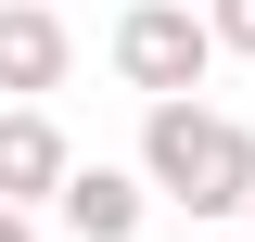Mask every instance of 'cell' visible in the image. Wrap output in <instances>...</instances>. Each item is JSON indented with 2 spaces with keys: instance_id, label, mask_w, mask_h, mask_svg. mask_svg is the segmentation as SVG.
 Returning a JSON list of instances; mask_svg holds the SVG:
<instances>
[{
  "instance_id": "6da1fadb",
  "label": "cell",
  "mask_w": 255,
  "mask_h": 242,
  "mask_svg": "<svg viewBox=\"0 0 255 242\" xmlns=\"http://www.w3.org/2000/svg\"><path fill=\"white\" fill-rule=\"evenodd\" d=\"M153 179L179 191V204H243V191H255V153H243V127H230V115L166 102V115H153Z\"/></svg>"
},
{
  "instance_id": "52a82bcc",
  "label": "cell",
  "mask_w": 255,
  "mask_h": 242,
  "mask_svg": "<svg viewBox=\"0 0 255 242\" xmlns=\"http://www.w3.org/2000/svg\"><path fill=\"white\" fill-rule=\"evenodd\" d=\"M0 242H26V230H13V217H0Z\"/></svg>"
},
{
  "instance_id": "5b68a950",
  "label": "cell",
  "mask_w": 255,
  "mask_h": 242,
  "mask_svg": "<svg viewBox=\"0 0 255 242\" xmlns=\"http://www.w3.org/2000/svg\"><path fill=\"white\" fill-rule=\"evenodd\" d=\"M38 179H64V153H51L38 115H13V127H0V191H38Z\"/></svg>"
},
{
  "instance_id": "277c9868",
  "label": "cell",
  "mask_w": 255,
  "mask_h": 242,
  "mask_svg": "<svg viewBox=\"0 0 255 242\" xmlns=\"http://www.w3.org/2000/svg\"><path fill=\"white\" fill-rule=\"evenodd\" d=\"M64 217H77L90 242H115L128 217H140V191H128V179H102V166H90V179H64Z\"/></svg>"
},
{
  "instance_id": "3957f363",
  "label": "cell",
  "mask_w": 255,
  "mask_h": 242,
  "mask_svg": "<svg viewBox=\"0 0 255 242\" xmlns=\"http://www.w3.org/2000/svg\"><path fill=\"white\" fill-rule=\"evenodd\" d=\"M0 77H13V90H51L64 77V26L51 13H0Z\"/></svg>"
},
{
  "instance_id": "7a4b0ae2",
  "label": "cell",
  "mask_w": 255,
  "mask_h": 242,
  "mask_svg": "<svg viewBox=\"0 0 255 242\" xmlns=\"http://www.w3.org/2000/svg\"><path fill=\"white\" fill-rule=\"evenodd\" d=\"M115 51H128V77H140V90H191L204 38H191V13H166V0H153V13H128V38H115Z\"/></svg>"
},
{
  "instance_id": "8992f818",
  "label": "cell",
  "mask_w": 255,
  "mask_h": 242,
  "mask_svg": "<svg viewBox=\"0 0 255 242\" xmlns=\"http://www.w3.org/2000/svg\"><path fill=\"white\" fill-rule=\"evenodd\" d=\"M217 26H230V38H243V51H255V0H217Z\"/></svg>"
}]
</instances>
